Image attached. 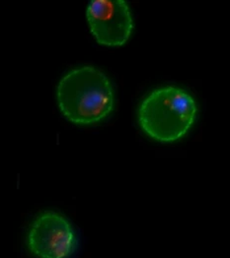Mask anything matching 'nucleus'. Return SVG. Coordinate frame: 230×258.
Segmentation results:
<instances>
[{"mask_svg":"<svg viewBox=\"0 0 230 258\" xmlns=\"http://www.w3.org/2000/svg\"><path fill=\"white\" fill-rule=\"evenodd\" d=\"M57 100L63 115L80 125L98 123L114 109L113 86L101 70L81 66L70 70L57 88Z\"/></svg>","mask_w":230,"mask_h":258,"instance_id":"nucleus-1","label":"nucleus"},{"mask_svg":"<svg viewBox=\"0 0 230 258\" xmlns=\"http://www.w3.org/2000/svg\"><path fill=\"white\" fill-rule=\"evenodd\" d=\"M198 113L195 99L176 86L157 88L144 99L139 122L150 138L161 143L175 142L194 125Z\"/></svg>","mask_w":230,"mask_h":258,"instance_id":"nucleus-2","label":"nucleus"},{"mask_svg":"<svg viewBox=\"0 0 230 258\" xmlns=\"http://www.w3.org/2000/svg\"><path fill=\"white\" fill-rule=\"evenodd\" d=\"M26 244L35 258H72L79 247V237L64 216L47 211L31 224Z\"/></svg>","mask_w":230,"mask_h":258,"instance_id":"nucleus-3","label":"nucleus"},{"mask_svg":"<svg viewBox=\"0 0 230 258\" xmlns=\"http://www.w3.org/2000/svg\"><path fill=\"white\" fill-rule=\"evenodd\" d=\"M86 16L92 35L106 46L125 44L133 31L131 11L124 0L91 1Z\"/></svg>","mask_w":230,"mask_h":258,"instance_id":"nucleus-4","label":"nucleus"}]
</instances>
